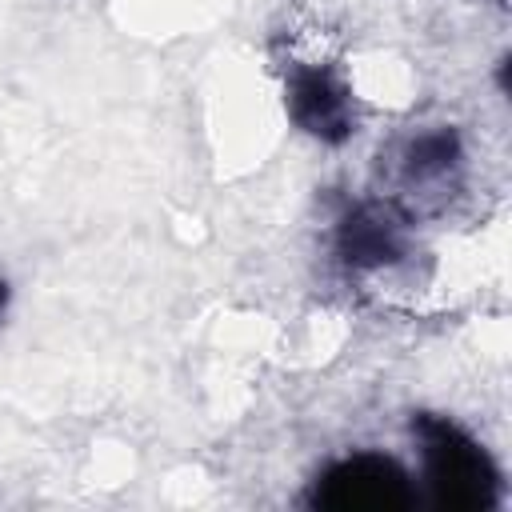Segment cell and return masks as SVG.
Instances as JSON below:
<instances>
[{
    "instance_id": "cell-1",
    "label": "cell",
    "mask_w": 512,
    "mask_h": 512,
    "mask_svg": "<svg viewBox=\"0 0 512 512\" xmlns=\"http://www.w3.org/2000/svg\"><path fill=\"white\" fill-rule=\"evenodd\" d=\"M416 436L424 448V480L440 508L476 512L492 508L500 496V476L488 452L452 420L444 416H416Z\"/></svg>"
},
{
    "instance_id": "cell-2",
    "label": "cell",
    "mask_w": 512,
    "mask_h": 512,
    "mask_svg": "<svg viewBox=\"0 0 512 512\" xmlns=\"http://www.w3.org/2000/svg\"><path fill=\"white\" fill-rule=\"evenodd\" d=\"M312 504L332 512H396L412 504V484L392 456L356 452L336 460L316 480Z\"/></svg>"
},
{
    "instance_id": "cell-3",
    "label": "cell",
    "mask_w": 512,
    "mask_h": 512,
    "mask_svg": "<svg viewBox=\"0 0 512 512\" xmlns=\"http://www.w3.org/2000/svg\"><path fill=\"white\" fill-rule=\"evenodd\" d=\"M288 112L292 120L320 136L324 144H340L352 136V96L328 68H300L288 80Z\"/></svg>"
},
{
    "instance_id": "cell-4",
    "label": "cell",
    "mask_w": 512,
    "mask_h": 512,
    "mask_svg": "<svg viewBox=\"0 0 512 512\" xmlns=\"http://www.w3.org/2000/svg\"><path fill=\"white\" fill-rule=\"evenodd\" d=\"M404 252V224L392 208L360 204L340 224V256L352 268H380Z\"/></svg>"
},
{
    "instance_id": "cell-5",
    "label": "cell",
    "mask_w": 512,
    "mask_h": 512,
    "mask_svg": "<svg viewBox=\"0 0 512 512\" xmlns=\"http://www.w3.org/2000/svg\"><path fill=\"white\" fill-rule=\"evenodd\" d=\"M456 160H460L456 132H428V136H420V140L412 144V152H408V168H412V176L448 172Z\"/></svg>"
},
{
    "instance_id": "cell-6",
    "label": "cell",
    "mask_w": 512,
    "mask_h": 512,
    "mask_svg": "<svg viewBox=\"0 0 512 512\" xmlns=\"http://www.w3.org/2000/svg\"><path fill=\"white\" fill-rule=\"evenodd\" d=\"M4 308H8V284L0 280V316H4Z\"/></svg>"
}]
</instances>
